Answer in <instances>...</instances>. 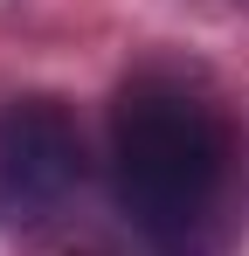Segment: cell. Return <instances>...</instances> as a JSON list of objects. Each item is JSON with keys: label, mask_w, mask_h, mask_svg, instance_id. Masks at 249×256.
<instances>
[{"label": "cell", "mask_w": 249, "mask_h": 256, "mask_svg": "<svg viewBox=\"0 0 249 256\" xmlns=\"http://www.w3.org/2000/svg\"><path fill=\"white\" fill-rule=\"evenodd\" d=\"M118 208L152 256H222L236 201V146L187 76L146 70L111 104Z\"/></svg>", "instance_id": "6da1fadb"}, {"label": "cell", "mask_w": 249, "mask_h": 256, "mask_svg": "<svg viewBox=\"0 0 249 256\" xmlns=\"http://www.w3.org/2000/svg\"><path fill=\"white\" fill-rule=\"evenodd\" d=\"M83 180V132L56 97L0 104V222H48Z\"/></svg>", "instance_id": "7a4b0ae2"}]
</instances>
